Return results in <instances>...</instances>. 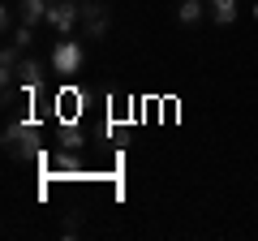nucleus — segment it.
<instances>
[{"label":"nucleus","instance_id":"6","mask_svg":"<svg viewBox=\"0 0 258 241\" xmlns=\"http://www.w3.org/2000/svg\"><path fill=\"white\" fill-rule=\"evenodd\" d=\"M203 13H207L203 0H181V5H176V22H181V26H198Z\"/></svg>","mask_w":258,"mask_h":241},{"label":"nucleus","instance_id":"11","mask_svg":"<svg viewBox=\"0 0 258 241\" xmlns=\"http://www.w3.org/2000/svg\"><path fill=\"white\" fill-rule=\"evenodd\" d=\"M78 232H82V215L69 211V215H64V224H60V237H78Z\"/></svg>","mask_w":258,"mask_h":241},{"label":"nucleus","instance_id":"10","mask_svg":"<svg viewBox=\"0 0 258 241\" xmlns=\"http://www.w3.org/2000/svg\"><path fill=\"white\" fill-rule=\"evenodd\" d=\"M13 43H18L22 52H30V43H35V26H26V22H18V30H13Z\"/></svg>","mask_w":258,"mask_h":241},{"label":"nucleus","instance_id":"7","mask_svg":"<svg viewBox=\"0 0 258 241\" xmlns=\"http://www.w3.org/2000/svg\"><path fill=\"white\" fill-rule=\"evenodd\" d=\"M207 5H211L215 26H232L237 22V0H207Z\"/></svg>","mask_w":258,"mask_h":241},{"label":"nucleus","instance_id":"14","mask_svg":"<svg viewBox=\"0 0 258 241\" xmlns=\"http://www.w3.org/2000/svg\"><path fill=\"white\" fill-rule=\"evenodd\" d=\"M78 5H82V0H78Z\"/></svg>","mask_w":258,"mask_h":241},{"label":"nucleus","instance_id":"4","mask_svg":"<svg viewBox=\"0 0 258 241\" xmlns=\"http://www.w3.org/2000/svg\"><path fill=\"white\" fill-rule=\"evenodd\" d=\"M82 65H86V47L69 35L56 39V47H52V69L56 74H82Z\"/></svg>","mask_w":258,"mask_h":241},{"label":"nucleus","instance_id":"13","mask_svg":"<svg viewBox=\"0 0 258 241\" xmlns=\"http://www.w3.org/2000/svg\"><path fill=\"white\" fill-rule=\"evenodd\" d=\"M254 22H258V5H254Z\"/></svg>","mask_w":258,"mask_h":241},{"label":"nucleus","instance_id":"8","mask_svg":"<svg viewBox=\"0 0 258 241\" xmlns=\"http://www.w3.org/2000/svg\"><path fill=\"white\" fill-rule=\"evenodd\" d=\"M74 103H78V95H74V91H64V95H56V116H60L64 125H69V120H74V112H78Z\"/></svg>","mask_w":258,"mask_h":241},{"label":"nucleus","instance_id":"3","mask_svg":"<svg viewBox=\"0 0 258 241\" xmlns=\"http://www.w3.org/2000/svg\"><path fill=\"white\" fill-rule=\"evenodd\" d=\"M43 22L56 30V39H64V35H74V30L82 26V9H78V0H52Z\"/></svg>","mask_w":258,"mask_h":241},{"label":"nucleus","instance_id":"1","mask_svg":"<svg viewBox=\"0 0 258 241\" xmlns=\"http://www.w3.org/2000/svg\"><path fill=\"white\" fill-rule=\"evenodd\" d=\"M39 151V125L35 120H9L5 130V155L9 159H30Z\"/></svg>","mask_w":258,"mask_h":241},{"label":"nucleus","instance_id":"5","mask_svg":"<svg viewBox=\"0 0 258 241\" xmlns=\"http://www.w3.org/2000/svg\"><path fill=\"white\" fill-rule=\"evenodd\" d=\"M43 61H35V56H22V65H18V82H22V91L26 95H35L39 86H43Z\"/></svg>","mask_w":258,"mask_h":241},{"label":"nucleus","instance_id":"12","mask_svg":"<svg viewBox=\"0 0 258 241\" xmlns=\"http://www.w3.org/2000/svg\"><path fill=\"white\" fill-rule=\"evenodd\" d=\"M56 168H60V172H74L78 168V151H60V155H56Z\"/></svg>","mask_w":258,"mask_h":241},{"label":"nucleus","instance_id":"2","mask_svg":"<svg viewBox=\"0 0 258 241\" xmlns=\"http://www.w3.org/2000/svg\"><path fill=\"white\" fill-rule=\"evenodd\" d=\"M82 9V39H91V43H99V39H108V30H112V13H108V5H99V0H82L78 5Z\"/></svg>","mask_w":258,"mask_h":241},{"label":"nucleus","instance_id":"9","mask_svg":"<svg viewBox=\"0 0 258 241\" xmlns=\"http://www.w3.org/2000/svg\"><path fill=\"white\" fill-rule=\"evenodd\" d=\"M82 147H86V138L74 130V125H64L60 130V151H82Z\"/></svg>","mask_w":258,"mask_h":241}]
</instances>
